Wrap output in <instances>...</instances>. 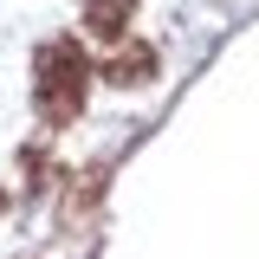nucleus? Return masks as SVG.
<instances>
[{
	"label": "nucleus",
	"instance_id": "obj_1",
	"mask_svg": "<svg viewBox=\"0 0 259 259\" xmlns=\"http://www.w3.org/2000/svg\"><path fill=\"white\" fill-rule=\"evenodd\" d=\"M84 91H91V59L78 52V39H46L32 52V110L59 130L84 110Z\"/></svg>",
	"mask_w": 259,
	"mask_h": 259
},
{
	"label": "nucleus",
	"instance_id": "obj_2",
	"mask_svg": "<svg viewBox=\"0 0 259 259\" xmlns=\"http://www.w3.org/2000/svg\"><path fill=\"white\" fill-rule=\"evenodd\" d=\"M130 20H136V0H84V26L97 39H123Z\"/></svg>",
	"mask_w": 259,
	"mask_h": 259
},
{
	"label": "nucleus",
	"instance_id": "obj_4",
	"mask_svg": "<svg viewBox=\"0 0 259 259\" xmlns=\"http://www.w3.org/2000/svg\"><path fill=\"white\" fill-rule=\"evenodd\" d=\"M0 207H7V194H0Z\"/></svg>",
	"mask_w": 259,
	"mask_h": 259
},
{
	"label": "nucleus",
	"instance_id": "obj_3",
	"mask_svg": "<svg viewBox=\"0 0 259 259\" xmlns=\"http://www.w3.org/2000/svg\"><path fill=\"white\" fill-rule=\"evenodd\" d=\"M149 78H156V52H149V46H143V39H136V46H117V59H110V84H149Z\"/></svg>",
	"mask_w": 259,
	"mask_h": 259
}]
</instances>
